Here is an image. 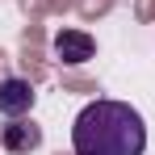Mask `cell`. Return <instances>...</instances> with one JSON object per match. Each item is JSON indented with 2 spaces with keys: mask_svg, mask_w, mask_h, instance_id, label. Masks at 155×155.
<instances>
[{
  "mask_svg": "<svg viewBox=\"0 0 155 155\" xmlns=\"http://www.w3.org/2000/svg\"><path fill=\"white\" fill-rule=\"evenodd\" d=\"M76 155H143L147 151V122L126 101H88L71 126Z\"/></svg>",
  "mask_w": 155,
  "mask_h": 155,
  "instance_id": "obj_1",
  "label": "cell"
},
{
  "mask_svg": "<svg viewBox=\"0 0 155 155\" xmlns=\"http://www.w3.org/2000/svg\"><path fill=\"white\" fill-rule=\"evenodd\" d=\"M51 46H54V59H59V63H71V67H76V63H88V59L97 54V42H92L84 29H59L51 38Z\"/></svg>",
  "mask_w": 155,
  "mask_h": 155,
  "instance_id": "obj_2",
  "label": "cell"
},
{
  "mask_svg": "<svg viewBox=\"0 0 155 155\" xmlns=\"http://www.w3.org/2000/svg\"><path fill=\"white\" fill-rule=\"evenodd\" d=\"M34 84L21 76H8V80H0V113L4 117H25L29 109H34Z\"/></svg>",
  "mask_w": 155,
  "mask_h": 155,
  "instance_id": "obj_3",
  "label": "cell"
},
{
  "mask_svg": "<svg viewBox=\"0 0 155 155\" xmlns=\"http://www.w3.org/2000/svg\"><path fill=\"white\" fill-rule=\"evenodd\" d=\"M0 143H4V151H13V155L38 151V147H42V126H34L25 117H8V122L0 126Z\"/></svg>",
  "mask_w": 155,
  "mask_h": 155,
  "instance_id": "obj_4",
  "label": "cell"
}]
</instances>
